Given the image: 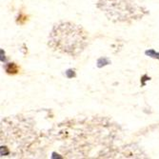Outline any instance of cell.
<instances>
[{"mask_svg": "<svg viewBox=\"0 0 159 159\" xmlns=\"http://www.w3.org/2000/svg\"><path fill=\"white\" fill-rule=\"evenodd\" d=\"M28 20H29V16H26V14L23 13V12H20L18 14L17 18H16V23L19 24V25H24Z\"/></svg>", "mask_w": 159, "mask_h": 159, "instance_id": "277c9868", "label": "cell"}, {"mask_svg": "<svg viewBox=\"0 0 159 159\" xmlns=\"http://www.w3.org/2000/svg\"><path fill=\"white\" fill-rule=\"evenodd\" d=\"M111 63V61L108 58V57H100V58L97 59V67L98 68H102L104 66L110 65Z\"/></svg>", "mask_w": 159, "mask_h": 159, "instance_id": "3957f363", "label": "cell"}, {"mask_svg": "<svg viewBox=\"0 0 159 159\" xmlns=\"http://www.w3.org/2000/svg\"><path fill=\"white\" fill-rule=\"evenodd\" d=\"M148 80H151V77H149L147 75H144L141 77V86L142 87H145L146 86V81H148Z\"/></svg>", "mask_w": 159, "mask_h": 159, "instance_id": "52a82bcc", "label": "cell"}, {"mask_svg": "<svg viewBox=\"0 0 159 159\" xmlns=\"http://www.w3.org/2000/svg\"><path fill=\"white\" fill-rule=\"evenodd\" d=\"M145 54L150 57H152V58H156L159 60V52H156L154 50H148L145 52Z\"/></svg>", "mask_w": 159, "mask_h": 159, "instance_id": "5b68a950", "label": "cell"}, {"mask_svg": "<svg viewBox=\"0 0 159 159\" xmlns=\"http://www.w3.org/2000/svg\"><path fill=\"white\" fill-rule=\"evenodd\" d=\"M4 70L6 74L9 75H16L19 74L20 71V67L16 63V62H9L4 66Z\"/></svg>", "mask_w": 159, "mask_h": 159, "instance_id": "7a4b0ae2", "label": "cell"}, {"mask_svg": "<svg viewBox=\"0 0 159 159\" xmlns=\"http://www.w3.org/2000/svg\"><path fill=\"white\" fill-rule=\"evenodd\" d=\"M88 44V34L84 29L70 22L56 23L49 35V47L74 57L79 55Z\"/></svg>", "mask_w": 159, "mask_h": 159, "instance_id": "6da1fadb", "label": "cell"}, {"mask_svg": "<svg viewBox=\"0 0 159 159\" xmlns=\"http://www.w3.org/2000/svg\"><path fill=\"white\" fill-rule=\"evenodd\" d=\"M65 75H66L67 78H70H70H74V77L76 76L75 70H73V69H69V70H67L65 71Z\"/></svg>", "mask_w": 159, "mask_h": 159, "instance_id": "8992f818", "label": "cell"}]
</instances>
